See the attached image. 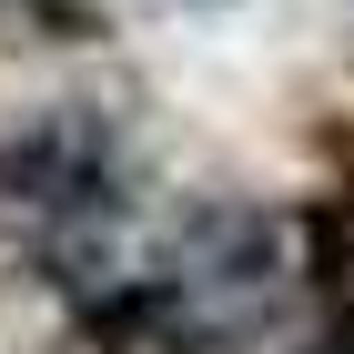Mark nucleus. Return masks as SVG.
I'll list each match as a JSON object with an SVG mask.
<instances>
[{"label":"nucleus","instance_id":"obj_1","mask_svg":"<svg viewBox=\"0 0 354 354\" xmlns=\"http://www.w3.org/2000/svg\"><path fill=\"white\" fill-rule=\"evenodd\" d=\"M132 213V142L102 102H51L0 132V233L51 263V283H102Z\"/></svg>","mask_w":354,"mask_h":354}]
</instances>
